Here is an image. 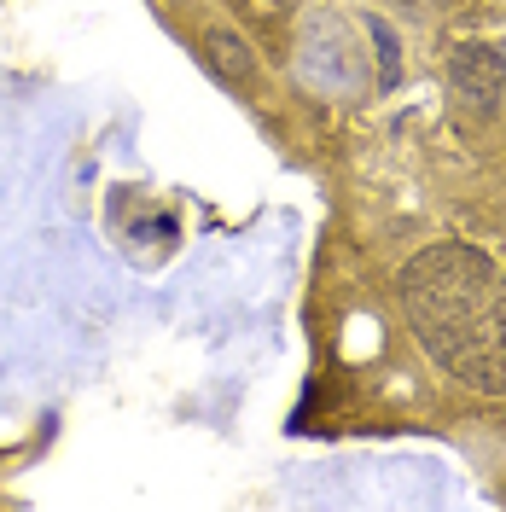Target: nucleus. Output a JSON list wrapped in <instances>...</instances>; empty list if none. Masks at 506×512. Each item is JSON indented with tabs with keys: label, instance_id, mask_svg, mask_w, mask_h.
Segmentation results:
<instances>
[{
	"label": "nucleus",
	"instance_id": "1",
	"mask_svg": "<svg viewBox=\"0 0 506 512\" xmlns=\"http://www.w3.org/2000/svg\"><path fill=\"white\" fill-rule=\"evenodd\" d=\"M402 315L448 379L506 396V274L472 245H431L396 280Z\"/></svg>",
	"mask_w": 506,
	"mask_h": 512
},
{
	"label": "nucleus",
	"instance_id": "3",
	"mask_svg": "<svg viewBox=\"0 0 506 512\" xmlns=\"http://www.w3.org/2000/svg\"><path fill=\"white\" fill-rule=\"evenodd\" d=\"M204 53H210V64H216V76H227V82H251L256 76V59H251V47L239 41L233 30H210L204 35Z\"/></svg>",
	"mask_w": 506,
	"mask_h": 512
},
{
	"label": "nucleus",
	"instance_id": "2",
	"mask_svg": "<svg viewBox=\"0 0 506 512\" xmlns=\"http://www.w3.org/2000/svg\"><path fill=\"white\" fill-rule=\"evenodd\" d=\"M448 88L466 117H489L506 94V53L501 47H460L448 59Z\"/></svg>",
	"mask_w": 506,
	"mask_h": 512
}]
</instances>
